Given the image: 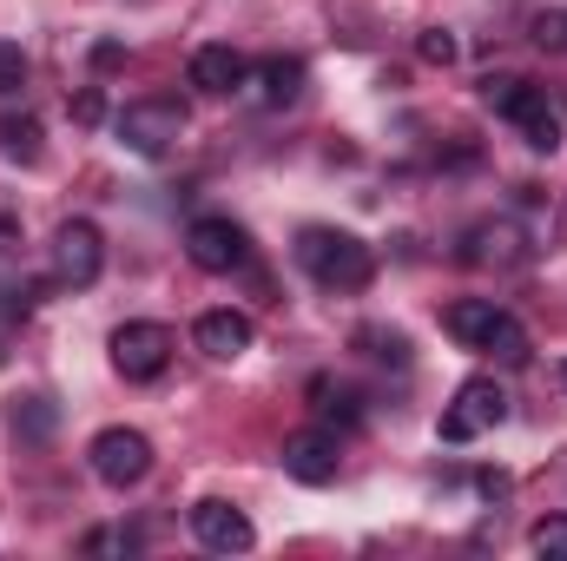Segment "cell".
<instances>
[{
	"label": "cell",
	"instance_id": "obj_1",
	"mask_svg": "<svg viewBox=\"0 0 567 561\" xmlns=\"http://www.w3.org/2000/svg\"><path fill=\"white\" fill-rule=\"evenodd\" d=\"M297 265L323 290H363L377 278V258L357 232H337V225H303L297 232Z\"/></svg>",
	"mask_w": 567,
	"mask_h": 561
},
{
	"label": "cell",
	"instance_id": "obj_2",
	"mask_svg": "<svg viewBox=\"0 0 567 561\" xmlns=\"http://www.w3.org/2000/svg\"><path fill=\"white\" fill-rule=\"evenodd\" d=\"M495 422H508V390H502L495 377H468V384L455 390V404L442 410L435 436H442V442H475V436H488Z\"/></svg>",
	"mask_w": 567,
	"mask_h": 561
},
{
	"label": "cell",
	"instance_id": "obj_3",
	"mask_svg": "<svg viewBox=\"0 0 567 561\" xmlns=\"http://www.w3.org/2000/svg\"><path fill=\"white\" fill-rule=\"evenodd\" d=\"M113 133H120L126 152H140V159H165L172 145L185 140V106L178 100H133L113 120Z\"/></svg>",
	"mask_w": 567,
	"mask_h": 561
},
{
	"label": "cell",
	"instance_id": "obj_4",
	"mask_svg": "<svg viewBox=\"0 0 567 561\" xmlns=\"http://www.w3.org/2000/svg\"><path fill=\"white\" fill-rule=\"evenodd\" d=\"M106 350H113V370H120L126 384H152V377L165 370V357H172V330L152 324V317H133V324L113 330Z\"/></svg>",
	"mask_w": 567,
	"mask_h": 561
},
{
	"label": "cell",
	"instance_id": "obj_5",
	"mask_svg": "<svg viewBox=\"0 0 567 561\" xmlns=\"http://www.w3.org/2000/svg\"><path fill=\"white\" fill-rule=\"evenodd\" d=\"M86 456H93V476L106 489H140L145 476H152V442H145L140 429H100Z\"/></svg>",
	"mask_w": 567,
	"mask_h": 561
},
{
	"label": "cell",
	"instance_id": "obj_6",
	"mask_svg": "<svg viewBox=\"0 0 567 561\" xmlns=\"http://www.w3.org/2000/svg\"><path fill=\"white\" fill-rule=\"evenodd\" d=\"M100 272H106V238H100V225H93V218H66V225L53 232V278L73 284V290H86Z\"/></svg>",
	"mask_w": 567,
	"mask_h": 561
},
{
	"label": "cell",
	"instance_id": "obj_7",
	"mask_svg": "<svg viewBox=\"0 0 567 561\" xmlns=\"http://www.w3.org/2000/svg\"><path fill=\"white\" fill-rule=\"evenodd\" d=\"M185 252H192V265H198V272L225 278V272H238V265L251 258V238H245V225H231V218H192Z\"/></svg>",
	"mask_w": 567,
	"mask_h": 561
},
{
	"label": "cell",
	"instance_id": "obj_8",
	"mask_svg": "<svg viewBox=\"0 0 567 561\" xmlns=\"http://www.w3.org/2000/svg\"><path fill=\"white\" fill-rule=\"evenodd\" d=\"M337 436H323V429H297V436H284V476L290 482H303V489H323V482H337Z\"/></svg>",
	"mask_w": 567,
	"mask_h": 561
},
{
	"label": "cell",
	"instance_id": "obj_9",
	"mask_svg": "<svg viewBox=\"0 0 567 561\" xmlns=\"http://www.w3.org/2000/svg\"><path fill=\"white\" fill-rule=\"evenodd\" d=\"M192 536H198V542H205L212 555H245V549L258 542L251 516H245V509H231V502H218V496L192 509Z\"/></svg>",
	"mask_w": 567,
	"mask_h": 561
},
{
	"label": "cell",
	"instance_id": "obj_10",
	"mask_svg": "<svg viewBox=\"0 0 567 561\" xmlns=\"http://www.w3.org/2000/svg\"><path fill=\"white\" fill-rule=\"evenodd\" d=\"M462 258L468 265H495V272H515L528 258V232L515 218H482L468 238H462Z\"/></svg>",
	"mask_w": 567,
	"mask_h": 561
},
{
	"label": "cell",
	"instance_id": "obj_11",
	"mask_svg": "<svg viewBox=\"0 0 567 561\" xmlns=\"http://www.w3.org/2000/svg\"><path fill=\"white\" fill-rule=\"evenodd\" d=\"M192 337H198V350L205 357H218V364H231V357H245L251 350V317L245 310H205L198 324H192Z\"/></svg>",
	"mask_w": 567,
	"mask_h": 561
},
{
	"label": "cell",
	"instance_id": "obj_12",
	"mask_svg": "<svg viewBox=\"0 0 567 561\" xmlns=\"http://www.w3.org/2000/svg\"><path fill=\"white\" fill-rule=\"evenodd\" d=\"M245 80H251V60H245L238 47L212 40V47L192 53V86H198V93H231V86H245Z\"/></svg>",
	"mask_w": 567,
	"mask_h": 561
},
{
	"label": "cell",
	"instance_id": "obj_13",
	"mask_svg": "<svg viewBox=\"0 0 567 561\" xmlns=\"http://www.w3.org/2000/svg\"><path fill=\"white\" fill-rule=\"evenodd\" d=\"M502 317H508V310H502L495 297H455V304L442 310V330H449L455 344H468V350H482V344H488V330H495Z\"/></svg>",
	"mask_w": 567,
	"mask_h": 561
},
{
	"label": "cell",
	"instance_id": "obj_14",
	"mask_svg": "<svg viewBox=\"0 0 567 561\" xmlns=\"http://www.w3.org/2000/svg\"><path fill=\"white\" fill-rule=\"evenodd\" d=\"M515 126H522V140L535 145V152H555L561 145V113H555V100L542 93V86H528L522 100H515V113H508Z\"/></svg>",
	"mask_w": 567,
	"mask_h": 561
},
{
	"label": "cell",
	"instance_id": "obj_15",
	"mask_svg": "<svg viewBox=\"0 0 567 561\" xmlns=\"http://www.w3.org/2000/svg\"><path fill=\"white\" fill-rule=\"evenodd\" d=\"M251 93H258V106H290L303 93V60H284V53L258 60L251 67Z\"/></svg>",
	"mask_w": 567,
	"mask_h": 561
},
{
	"label": "cell",
	"instance_id": "obj_16",
	"mask_svg": "<svg viewBox=\"0 0 567 561\" xmlns=\"http://www.w3.org/2000/svg\"><path fill=\"white\" fill-rule=\"evenodd\" d=\"M0 152H7L13 165H40V152H47L40 120H33V113H7V120H0Z\"/></svg>",
	"mask_w": 567,
	"mask_h": 561
},
{
	"label": "cell",
	"instance_id": "obj_17",
	"mask_svg": "<svg viewBox=\"0 0 567 561\" xmlns=\"http://www.w3.org/2000/svg\"><path fill=\"white\" fill-rule=\"evenodd\" d=\"M522 93H528V80H522V73H488V80H482V106H488V113H502V120L515 113V100H522Z\"/></svg>",
	"mask_w": 567,
	"mask_h": 561
},
{
	"label": "cell",
	"instance_id": "obj_18",
	"mask_svg": "<svg viewBox=\"0 0 567 561\" xmlns=\"http://www.w3.org/2000/svg\"><path fill=\"white\" fill-rule=\"evenodd\" d=\"M528 40H535L542 53H567V7H542V13L528 20Z\"/></svg>",
	"mask_w": 567,
	"mask_h": 561
},
{
	"label": "cell",
	"instance_id": "obj_19",
	"mask_svg": "<svg viewBox=\"0 0 567 561\" xmlns=\"http://www.w3.org/2000/svg\"><path fill=\"white\" fill-rule=\"evenodd\" d=\"M528 549L542 561H567V516H542V522L528 529Z\"/></svg>",
	"mask_w": 567,
	"mask_h": 561
},
{
	"label": "cell",
	"instance_id": "obj_20",
	"mask_svg": "<svg viewBox=\"0 0 567 561\" xmlns=\"http://www.w3.org/2000/svg\"><path fill=\"white\" fill-rule=\"evenodd\" d=\"M482 350H495L502 364H528V330H522L515 317H502V324L488 330V344H482Z\"/></svg>",
	"mask_w": 567,
	"mask_h": 561
},
{
	"label": "cell",
	"instance_id": "obj_21",
	"mask_svg": "<svg viewBox=\"0 0 567 561\" xmlns=\"http://www.w3.org/2000/svg\"><path fill=\"white\" fill-rule=\"evenodd\" d=\"M416 53H423L429 67H455L462 60V40H455V27H429L423 40H416Z\"/></svg>",
	"mask_w": 567,
	"mask_h": 561
},
{
	"label": "cell",
	"instance_id": "obj_22",
	"mask_svg": "<svg viewBox=\"0 0 567 561\" xmlns=\"http://www.w3.org/2000/svg\"><path fill=\"white\" fill-rule=\"evenodd\" d=\"M13 429H20L27 442H47V429H53V410H47V397H27V404L13 410Z\"/></svg>",
	"mask_w": 567,
	"mask_h": 561
},
{
	"label": "cell",
	"instance_id": "obj_23",
	"mask_svg": "<svg viewBox=\"0 0 567 561\" xmlns=\"http://www.w3.org/2000/svg\"><path fill=\"white\" fill-rule=\"evenodd\" d=\"M66 113H73V126H100V120H106V93H100V86H80V93L66 100Z\"/></svg>",
	"mask_w": 567,
	"mask_h": 561
},
{
	"label": "cell",
	"instance_id": "obj_24",
	"mask_svg": "<svg viewBox=\"0 0 567 561\" xmlns=\"http://www.w3.org/2000/svg\"><path fill=\"white\" fill-rule=\"evenodd\" d=\"M133 549H140L133 529H93L86 536V555H133Z\"/></svg>",
	"mask_w": 567,
	"mask_h": 561
},
{
	"label": "cell",
	"instance_id": "obj_25",
	"mask_svg": "<svg viewBox=\"0 0 567 561\" xmlns=\"http://www.w3.org/2000/svg\"><path fill=\"white\" fill-rule=\"evenodd\" d=\"M27 86V53L13 40H0V93H20Z\"/></svg>",
	"mask_w": 567,
	"mask_h": 561
},
{
	"label": "cell",
	"instance_id": "obj_26",
	"mask_svg": "<svg viewBox=\"0 0 567 561\" xmlns=\"http://www.w3.org/2000/svg\"><path fill=\"white\" fill-rule=\"evenodd\" d=\"M317 397H323V417H337V422H357V417H363V410H357V397H350V390H337V397H330V390H323V384H317Z\"/></svg>",
	"mask_w": 567,
	"mask_h": 561
},
{
	"label": "cell",
	"instance_id": "obj_27",
	"mask_svg": "<svg viewBox=\"0 0 567 561\" xmlns=\"http://www.w3.org/2000/svg\"><path fill=\"white\" fill-rule=\"evenodd\" d=\"M120 60H126V47H120V40H100V47H93V67H100V73H106V67H120Z\"/></svg>",
	"mask_w": 567,
	"mask_h": 561
},
{
	"label": "cell",
	"instance_id": "obj_28",
	"mask_svg": "<svg viewBox=\"0 0 567 561\" xmlns=\"http://www.w3.org/2000/svg\"><path fill=\"white\" fill-rule=\"evenodd\" d=\"M13 238H20V225H13V218H0V265L13 258Z\"/></svg>",
	"mask_w": 567,
	"mask_h": 561
},
{
	"label": "cell",
	"instance_id": "obj_29",
	"mask_svg": "<svg viewBox=\"0 0 567 561\" xmlns=\"http://www.w3.org/2000/svg\"><path fill=\"white\" fill-rule=\"evenodd\" d=\"M561 384H567V364H561Z\"/></svg>",
	"mask_w": 567,
	"mask_h": 561
}]
</instances>
